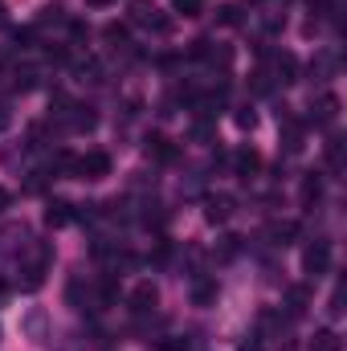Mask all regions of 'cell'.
Returning a JSON list of instances; mask_svg holds the SVG:
<instances>
[{
  "mask_svg": "<svg viewBox=\"0 0 347 351\" xmlns=\"http://www.w3.org/2000/svg\"><path fill=\"white\" fill-rule=\"evenodd\" d=\"M164 221H168L164 204H147V208H143V225H147V229H152V225H156V229H164Z\"/></svg>",
  "mask_w": 347,
  "mask_h": 351,
  "instance_id": "23",
  "label": "cell"
},
{
  "mask_svg": "<svg viewBox=\"0 0 347 351\" xmlns=\"http://www.w3.org/2000/svg\"><path fill=\"white\" fill-rule=\"evenodd\" d=\"M315 110H319V114H315L319 127H323V123H335V114H339V94H323Z\"/></svg>",
  "mask_w": 347,
  "mask_h": 351,
  "instance_id": "13",
  "label": "cell"
},
{
  "mask_svg": "<svg viewBox=\"0 0 347 351\" xmlns=\"http://www.w3.org/2000/svg\"><path fill=\"white\" fill-rule=\"evenodd\" d=\"M254 90H258V94H270V90H274V78H270L265 70H258V74H254Z\"/></svg>",
  "mask_w": 347,
  "mask_h": 351,
  "instance_id": "30",
  "label": "cell"
},
{
  "mask_svg": "<svg viewBox=\"0 0 347 351\" xmlns=\"http://www.w3.org/2000/svg\"><path fill=\"white\" fill-rule=\"evenodd\" d=\"M278 123H282V143H286V152L294 156V152H302V139H307V123L302 119H294L286 106L278 110Z\"/></svg>",
  "mask_w": 347,
  "mask_h": 351,
  "instance_id": "1",
  "label": "cell"
},
{
  "mask_svg": "<svg viewBox=\"0 0 347 351\" xmlns=\"http://www.w3.org/2000/svg\"><path fill=\"white\" fill-rule=\"evenodd\" d=\"M8 200H12V196H8V192H4V188H0V213H4V208H8Z\"/></svg>",
  "mask_w": 347,
  "mask_h": 351,
  "instance_id": "37",
  "label": "cell"
},
{
  "mask_svg": "<svg viewBox=\"0 0 347 351\" xmlns=\"http://www.w3.org/2000/svg\"><path fill=\"white\" fill-rule=\"evenodd\" d=\"M41 25H66V8L62 4H45L41 8Z\"/></svg>",
  "mask_w": 347,
  "mask_h": 351,
  "instance_id": "25",
  "label": "cell"
},
{
  "mask_svg": "<svg viewBox=\"0 0 347 351\" xmlns=\"http://www.w3.org/2000/svg\"><path fill=\"white\" fill-rule=\"evenodd\" d=\"M274 70H278V82H298V58L294 53H278V62H274Z\"/></svg>",
  "mask_w": 347,
  "mask_h": 351,
  "instance_id": "12",
  "label": "cell"
},
{
  "mask_svg": "<svg viewBox=\"0 0 347 351\" xmlns=\"http://www.w3.org/2000/svg\"><path fill=\"white\" fill-rule=\"evenodd\" d=\"M16 41H21V49H25V45L33 41V29H16Z\"/></svg>",
  "mask_w": 347,
  "mask_h": 351,
  "instance_id": "35",
  "label": "cell"
},
{
  "mask_svg": "<svg viewBox=\"0 0 347 351\" xmlns=\"http://www.w3.org/2000/svg\"><path fill=\"white\" fill-rule=\"evenodd\" d=\"M8 123H12V106L0 98V131H8Z\"/></svg>",
  "mask_w": 347,
  "mask_h": 351,
  "instance_id": "34",
  "label": "cell"
},
{
  "mask_svg": "<svg viewBox=\"0 0 347 351\" xmlns=\"http://www.w3.org/2000/svg\"><path fill=\"white\" fill-rule=\"evenodd\" d=\"M302 269L311 274V278H319V274H327L331 269V241H311L307 245V254H302Z\"/></svg>",
  "mask_w": 347,
  "mask_h": 351,
  "instance_id": "3",
  "label": "cell"
},
{
  "mask_svg": "<svg viewBox=\"0 0 347 351\" xmlns=\"http://www.w3.org/2000/svg\"><path fill=\"white\" fill-rule=\"evenodd\" d=\"M98 302H102V306H115V302H119V282H115V278H106V282L98 286Z\"/></svg>",
  "mask_w": 347,
  "mask_h": 351,
  "instance_id": "24",
  "label": "cell"
},
{
  "mask_svg": "<svg viewBox=\"0 0 347 351\" xmlns=\"http://www.w3.org/2000/svg\"><path fill=\"white\" fill-rule=\"evenodd\" d=\"M327 164H331L335 172L344 168V139H339V135H331V143H327Z\"/></svg>",
  "mask_w": 347,
  "mask_h": 351,
  "instance_id": "22",
  "label": "cell"
},
{
  "mask_svg": "<svg viewBox=\"0 0 347 351\" xmlns=\"http://www.w3.org/2000/svg\"><path fill=\"white\" fill-rule=\"evenodd\" d=\"M156 302H160V290H156L152 282H139V286L127 294V306H131L135 319H147V315L156 311Z\"/></svg>",
  "mask_w": 347,
  "mask_h": 351,
  "instance_id": "2",
  "label": "cell"
},
{
  "mask_svg": "<svg viewBox=\"0 0 347 351\" xmlns=\"http://www.w3.org/2000/svg\"><path fill=\"white\" fill-rule=\"evenodd\" d=\"M311 74H319V78H327V74H335V58H331V53H319V58L311 62Z\"/></svg>",
  "mask_w": 347,
  "mask_h": 351,
  "instance_id": "26",
  "label": "cell"
},
{
  "mask_svg": "<svg viewBox=\"0 0 347 351\" xmlns=\"http://www.w3.org/2000/svg\"><path fill=\"white\" fill-rule=\"evenodd\" d=\"M217 302V282L213 278H196L192 282V306H213Z\"/></svg>",
  "mask_w": 347,
  "mask_h": 351,
  "instance_id": "9",
  "label": "cell"
},
{
  "mask_svg": "<svg viewBox=\"0 0 347 351\" xmlns=\"http://www.w3.org/2000/svg\"><path fill=\"white\" fill-rule=\"evenodd\" d=\"M74 176H78V180H102V176H110V156H106V152H86V156H78Z\"/></svg>",
  "mask_w": 347,
  "mask_h": 351,
  "instance_id": "4",
  "label": "cell"
},
{
  "mask_svg": "<svg viewBox=\"0 0 347 351\" xmlns=\"http://www.w3.org/2000/svg\"><path fill=\"white\" fill-rule=\"evenodd\" d=\"M143 25H147L152 33H160V37H168V33H172V29H176V25H172V16H160L156 8L147 12V21H143Z\"/></svg>",
  "mask_w": 347,
  "mask_h": 351,
  "instance_id": "19",
  "label": "cell"
},
{
  "mask_svg": "<svg viewBox=\"0 0 347 351\" xmlns=\"http://www.w3.org/2000/svg\"><path fill=\"white\" fill-rule=\"evenodd\" d=\"M204 217H208V225H225L233 217V196H208L204 200Z\"/></svg>",
  "mask_w": 347,
  "mask_h": 351,
  "instance_id": "6",
  "label": "cell"
},
{
  "mask_svg": "<svg viewBox=\"0 0 347 351\" xmlns=\"http://www.w3.org/2000/svg\"><path fill=\"white\" fill-rule=\"evenodd\" d=\"M78 78H82V82H102V62H98V58L78 62Z\"/></svg>",
  "mask_w": 347,
  "mask_h": 351,
  "instance_id": "18",
  "label": "cell"
},
{
  "mask_svg": "<svg viewBox=\"0 0 347 351\" xmlns=\"http://www.w3.org/2000/svg\"><path fill=\"white\" fill-rule=\"evenodd\" d=\"M86 4H94V8H102V4H110V0H86Z\"/></svg>",
  "mask_w": 347,
  "mask_h": 351,
  "instance_id": "38",
  "label": "cell"
},
{
  "mask_svg": "<svg viewBox=\"0 0 347 351\" xmlns=\"http://www.w3.org/2000/svg\"><path fill=\"white\" fill-rule=\"evenodd\" d=\"M160 351H192V343H188L184 335H176V339H164V343H160Z\"/></svg>",
  "mask_w": 347,
  "mask_h": 351,
  "instance_id": "31",
  "label": "cell"
},
{
  "mask_svg": "<svg viewBox=\"0 0 347 351\" xmlns=\"http://www.w3.org/2000/svg\"><path fill=\"white\" fill-rule=\"evenodd\" d=\"M233 123H237L241 131H254V127H258V110H254V106H237V110H233Z\"/></svg>",
  "mask_w": 347,
  "mask_h": 351,
  "instance_id": "20",
  "label": "cell"
},
{
  "mask_svg": "<svg viewBox=\"0 0 347 351\" xmlns=\"http://www.w3.org/2000/svg\"><path fill=\"white\" fill-rule=\"evenodd\" d=\"M188 53H192V58H208V53H213V41H208V37H196Z\"/></svg>",
  "mask_w": 347,
  "mask_h": 351,
  "instance_id": "29",
  "label": "cell"
},
{
  "mask_svg": "<svg viewBox=\"0 0 347 351\" xmlns=\"http://www.w3.org/2000/svg\"><path fill=\"white\" fill-rule=\"evenodd\" d=\"M241 351H261V343H258V339H246V343H241Z\"/></svg>",
  "mask_w": 347,
  "mask_h": 351,
  "instance_id": "36",
  "label": "cell"
},
{
  "mask_svg": "<svg viewBox=\"0 0 347 351\" xmlns=\"http://www.w3.org/2000/svg\"><path fill=\"white\" fill-rule=\"evenodd\" d=\"M70 33H74L78 41H86V37H90V25H86V21H70Z\"/></svg>",
  "mask_w": 347,
  "mask_h": 351,
  "instance_id": "33",
  "label": "cell"
},
{
  "mask_svg": "<svg viewBox=\"0 0 347 351\" xmlns=\"http://www.w3.org/2000/svg\"><path fill=\"white\" fill-rule=\"evenodd\" d=\"M12 86L21 90V94L37 90V86H41V70H37V66H21V70L12 74Z\"/></svg>",
  "mask_w": 347,
  "mask_h": 351,
  "instance_id": "11",
  "label": "cell"
},
{
  "mask_svg": "<svg viewBox=\"0 0 347 351\" xmlns=\"http://www.w3.org/2000/svg\"><path fill=\"white\" fill-rule=\"evenodd\" d=\"M237 254H241V237H225L221 241V262H233Z\"/></svg>",
  "mask_w": 347,
  "mask_h": 351,
  "instance_id": "27",
  "label": "cell"
},
{
  "mask_svg": "<svg viewBox=\"0 0 347 351\" xmlns=\"http://www.w3.org/2000/svg\"><path fill=\"white\" fill-rule=\"evenodd\" d=\"M74 221V204L70 200H53L49 208H45V225L49 229H62V225H70Z\"/></svg>",
  "mask_w": 347,
  "mask_h": 351,
  "instance_id": "7",
  "label": "cell"
},
{
  "mask_svg": "<svg viewBox=\"0 0 347 351\" xmlns=\"http://www.w3.org/2000/svg\"><path fill=\"white\" fill-rule=\"evenodd\" d=\"M307 306H311V286H290V290H286V311H290V319L307 315Z\"/></svg>",
  "mask_w": 347,
  "mask_h": 351,
  "instance_id": "8",
  "label": "cell"
},
{
  "mask_svg": "<svg viewBox=\"0 0 347 351\" xmlns=\"http://www.w3.org/2000/svg\"><path fill=\"white\" fill-rule=\"evenodd\" d=\"M25 331H29V335L41 343V339H45V311H33V315L25 319Z\"/></svg>",
  "mask_w": 347,
  "mask_h": 351,
  "instance_id": "21",
  "label": "cell"
},
{
  "mask_svg": "<svg viewBox=\"0 0 347 351\" xmlns=\"http://www.w3.org/2000/svg\"><path fill=\"white\" fill-rule=\"evenodd\" d=\"M45 58H49L53 66H66V62H70V53H66L62 45H49V49H45Z\"/></svg>",
  "mask_w": 347,
  "mask_h": 351,
  "instance_id": "32",
  "label": "cell"
},
{
  "mask_svg": "<svg viewBox=\"0 0 347 351\" xmlns=\"http://www.w3.org/2000/svg\"><path fill=\"white\" fill-rule=\"evenodd\" d=\"M233 168H237V176H241V180H250V176L261 168V156L254 152V147H241V152L233 156Z\"/></svg>",
  "mask_w": 347,
  "mask_h": 351,
  "instance_id": "10",
  "label": "cell"
},
{
  "mask_svg": "<svg viewBox=\"0 0 347 351\" xmlns=\"http://www.w3.org/2000/svg\"><path fill=\"white\" fill-rule=\"evenodd\" d=\"M200 8H204V0H176V12H184V16H200Z\"/></svg>",
  "mask_w": 347,
  "mask_h": 351,
  "instance_id": "28",
  "label": "cell"
},
{
  "mask_svg": "<svg viewBox=\"0 0 347 351\" xmlns=\"http://www.w3.org/2000/svg\"><path fill=\"white\" fill-rule=\"evenodd\" d=\"M298 196H302V204H307V208H311V204H319V200H323V180L311 172L307 180H302V192H298Z\"/></svg>",
  "mask_w": 347,
  "mask_h": 351,
  "instance_id": "14",
  "label": "cell"
},
{
  "mask_svg": "<svg viewBox=\"0 0 347 351\" xmlns=\"http://www.w3.org/2000/svg\"><path fill=\"white\" fill-rule=\"evenodd\" d=\"M311 351H344V339L327 327V331H315V339H311Z\"/></svg>",
  "mask_w": 347,
  "mask_h": 351,
  "instance_id": "15",
  "label": "cell"
},
{
  "mask_svg": "<svg viewBox=\"0 0 347 351\" xmlns=\"http://www.w3.org/2000/svg\"><path fill=\"white\" fill-rule=\"evenodd\" d=\"M217 21H221L225 29H237V25L246 21V8H241V4H221V8H217Z\"/></svg>",
  "mask_w": 347,
  "mask_h": 351,
  "instance_id": "16",
  "label": "cell"
},
{
  "mask_svg": "<svg viewBox=\"0 0 347 351\" xmlns=\"http://www.w3.org/2000/svg\"><path fill=\"white\" fill-rule=\"evenodd\" d=\"M143 152H147L156 164H176V160H180V147H176L172 139H164V135H147V139H143Z\"/></svg>",
  "mask_w": 347,
  "mask_h": 351,
  "instance_id": "5",
  "label": "cell"
},
{
  "mask_svg": "<svg viewBox=\"0 0 347 351\" xmlns=\"http://www.w3.org/2000/svg\"><path fill=\"white\" fill-rule=\"evenodd\" d=\"M102 37H106V41H110L115 49H127V37H131V29H127L123 21H110V25L102 29Z\"/></svg>",
  "mask_w": 347,
  "mask_h": 351,
  "instance_id": "17",
  "label": "cell"
}]
</instances>
